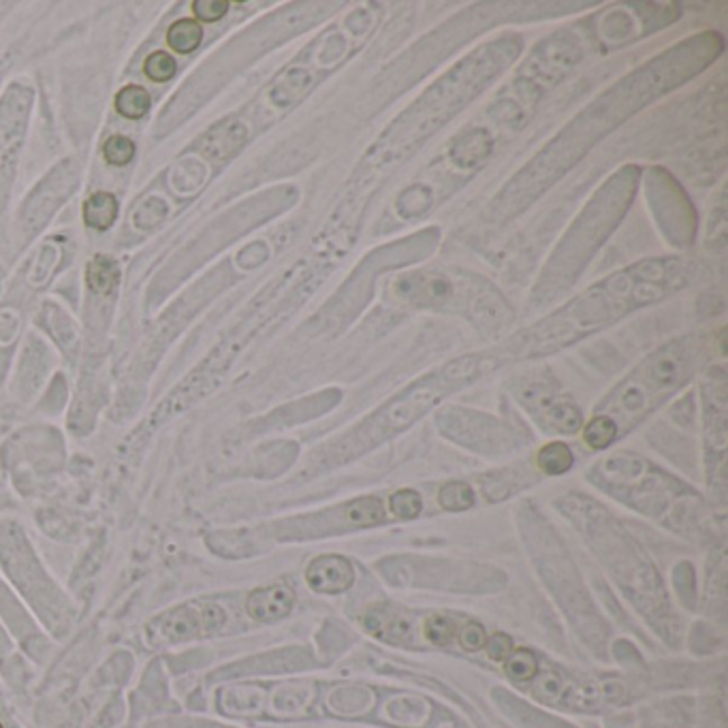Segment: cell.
Segmentation results:
<instances>
[{"instance_id": "1", "label": "cell", "mask_w": 728, "mask_h": 728, "mask_svg": "<svg viewBox=\"0 0 728 728\" xmlns=\"http://www.w3.org/2000/svg\"><path fill=\"white\" fill-rule=\"evenodd\" d=\"M722 51L724 39L718 32H701L662 51L661 56L617 82L594 103H589L571 124L562 129L560 135L544 146L543 152L527 163L526 169L513 177L511 184L502 188L496 197L494 214L513 218L521 208L536 202L538 194L555 184L605 135L613 133L624 120L634 116L658 96L670 93L705 71Z\"/></svg>"}, {"instance_id": "2", "label": "cell", "mask_w": 728, "mask_h": 728, "mask_svg": "<svg viewBox=\"0 0 728 728\" xmlns=\"http://www.w3.org/2000/svg\"><path fill=\"white\" fill-rule=\"evenodd\" d=\"M521 48L524 43L517 34H504L496 41L481 45L449 68L438 82L429 85L364 154L351 177L348 193L342 197L340 208L346 211L351 210L353 214L357 211L359 216L364 214L368 193L372 194L378 180H382L389 169L398 167L400 160L409 158L418 146H423L446 122H451L468 103L477 99V94L483 93L504 68L519 58Z\"/></svg>"}, {"instance_id": "3", "label": "cell", "mask_w": 728, "mask_h": 728, "mask_svg": "<svg viewBox=\"0 0 728 728\" xmlns=\"http://www.w3.org/2000/svg\"><path fill=\"white\" fill-rule=\"evenodd\" d=\"M697 276V263L684 256H656L613 272L581 291L538 323L513 336L500 353L507 359H535L571 346L605 329L630 312L686 289Z\"/></svg>"}, {"instance_id": "4", "label": "cell", "mask_w": 728, "mask_h": 728, "mask_svg": "<svg viewBox=\"0 0 728 728\" xmlns=\"http://www.w3.org/2000/svg\"><path fill=\"white\" fill-rule=\"evenodd\" d=\"M498 364L500 359L496 355H463L460 359L445 364L440 370H434L432 374L423 376L421 381L412 382L406 391L395 395L370 417H365L359 426H355L351 432L327 446V468L351 462L393 436L402 434L412 423L427 415L434 406H438V402H443L446 395L496 370Z\"/></svg>"}, {"instance_id": "5", "label": "cell", "mask_w": 728, "mask_h": 728, "mask_svg": "<svg viewBox=\"0 0 728 728\" xmlns=\"http://www.w3.org/2000/svg\"><path fill=\"white\" fill-rule=\"evenodd\" d=\"M639 184L641 167L626 165V167L617 169L596 191L562 238V242L555 246L552 259L547 261L544 272L538 276L535 293H532L536 303H549V300L566 293L572 283H577L589 259L611 238L622 218L626 216Z\"/></svg>"}, {"instance_id": "6", "label": "cell", "mask_w": 728, "mask_h": 728, "mask_svg": "<svg viewBox=\"0 0 728 728\" xmlns=\"http://www.w3.org/2000/svg\"><path fill=\"white\" fill-rule=\"evenodd\" d=\"M389 295L404 306L460 314L485 334H498L513 320L500 289L462 267L412 269L393 280Z\"/></svg>"}, {"instance_id": "7", "label": "cell", "mask_w": 728, "mask_h": 728, "mask_svg": "<svg viewBox=\"0 0 728 728\" xmlns=\"http://www.w3.org/2000/svg\"><path fill=\"white\" fill-rule=\"evenodd\" d=\"M705 361V342L697 336L679 340L653 351L643 359L620 385L596 406V415H603L616 423L620 438L639 426L647 415L675 395L697 374Z\"/></svg>"}, {"instance_id": "8", "label": "cell", "mask_w": 728, "mask_h": 728, "mask_svg": "<svg viewBox=\"0 0 728 728\" xmlns=\"http://www.w3.org/2000/svg\"><path fill=\"white\" fill-rule=\"evenodd\" d=\"M581 56V45L572 32H560L549 37L532 51L530 58L521 67V73L517 76L521 96L538 99L544 90L558 84L572 67H577Z\"/></svg>"}, {"instance_id": "9", "label": "cell", "mask_w": 728, "mask_h": 728, "mask_svg": "<svg viewBox=\"0 0 728 728\" xmlns=\"http://www.w3.org/2000/svg\"><path fill=\"white\" fill-rule=\"evenodd\" d=\"M521 406L536 418V423L555 434H575L583 427V415L569 395L549 376H527L515 387Z\"/></svg>"}, {"instance_id": "10", "label": "cell", "mask_w": 728, "mask_h": 728, "mask_svg": "<svg viewBox=\"0 0 728 728\" xmlns=\"http://www.w3.org/2000/svg\"><path fill=\"white\" fill-rule=\"evenodd\" d=\"M438 426L446 436L466 445L468 449L491 453V455L513 451L521 443V436L500 418L466 409L443 410L438 417Z\"/></svg>"}, {"instance_id": "11", "label": "cell", "mask_w": 728, "mask_h": 728, "mask_svg": "<svg viewBox=\"0 0 728 728\" xmlns=\"http://www.w3.org/2000/svg\"><path fill=\"white\" fill-rule=\"evenodd\" d=\"M306 581L314 592L342 594L355 583L353 564L342 555H320L308 566Z\"/></svg>"}, {"instance_id": "12", "label": "cell", "mask_w": 728, "mask_h": 728, "mask_svg": "<svg viewBox=\"0 0 728 728\" xmlns=\"http://www.w3.org/2000/svg\"><path fill=\"white\" fill-rule=\"evenodd\" d=\"M295 605V592L284 583H276V586H267L255 589L248 596V616L256 622H276L283 620L291 613Z\"/></svg>"}, {"instance_id": "13", "label": "cell", "mask_w": 728, "mask_h": 728, "mask_svg": "<svg viewBox=\"0 0 728 728\" xmlns=\"http://www.w3.org/2000/svg\"><path fill=\"white\" fill-rule=\"evenodd\" d=\"M491 152V137L485 129H474L470 133H463L457 137V141L453 143V163H457L460 167H470V165H477L479 160H483L487 154Z\"/></svg>"}, {"instance_id": "14", "label": "cell", "mask_w": 728, "mask_h": 728, "mask_svg": "<svg viewBox=\"0 0 728 728\" xmlns=\"http://www.w3.org/2000/svg\"><path fill=\"white\" fill-rule=\"evenodd\" d=\"M118 216V199L112 193H94L84 203V222L94 231H105Z\"/></svg>"}, {"instance_id": "15", "label": "cell", "mask_w": 728, "mask_h": 728, "mask_svg": "<svg viewBox=\"0 0 728 728\" xmlns=\"http://www.w3.org/2000/svg\"><path fill=\"white\" fill-rule=\"evenodd\" d=\"M113 107H116V112L126 120H139L150 112L152 99L146 88H141V85L137 84H130L120 90Z\"/></svg>"}, {"instance_id": "16", "label": "cell", "mask_w": 728, "mask_h": 728, "mask_svg": "<svg viewBox=\"0 0 728 728\" xmlns=\"http://www.w3.org/2000/svg\"><path fill=\"white\" fill-rule=\"evenodd\" d=\"M203 41V28L194 20H177L167 32V45L177 54H191Z\"/></svg>"}, {"instance_id": "17", "label": "cell", "mask_w": 728, "mask_h": 728, "mask_svg": "<svg viewBox=\"0 0 728 728\" xmlns=\"http://www.w3.org/2000/svg\"><path fill=\"white\" fill-rule=\"evenodd\" d=\"M572 463H575V455L564 443H549L538 453V468L544 474H552V477L569 472Z\"/></svg>"}, {"instance_id": "18", "label": "cell", "mask_w": 728, "mask_h": 728, "mask_svg": "<svg viewBox=\"0 0 728 728\" xmlns=\"http://www.w3.org/2000/svg\"><path fill=\"white\" fill-rule=\"evenodd\" d=\"M583 438H586V443L592 446V449L603 451L607 446L616 443V440L620 438V434H617L616 423H613L611 418H607L603 415H594L592 421L583 427Z\"/></svg>"}, {"instance_id": "19", "label": "cell", "mask_w": 728, "mask_h": 728, "mask_svg": "<svg viewBox=\"0 0 728 728\" xmlns=\"http://www.w3.org/2000/svg\"><path fill=\"white\" fill-rule=\"evenodd\" d=\"M438 502L445 511L457 513V511H466L474 504V491L468 483H462V481H455V483H446L438 494Z\"/></svg>"}, {"instance_id": "20", "label": "cell", "mask_w": 728, "mask_h": 728, "mask_svg": "<svg viewBox=\"0 0 728 728\" xmlns=\"http://www.w3.org/2000/svg\"><path fill=\"white\" fill-rule=\"evenodd\" d=\"M118 267L116 263L105 259V256H96V259L90 263L88 272H85V280H88L90 289L93 291H109L113 289L118 283Z\"/></svg>"}, {"instance_id": "21", "label": "cell", "mask_w": 728, "mask_h": 728, "mask_svg": "<svg viewBox=\"0 0 728 728\" xmlns=\"http://www.w3.org/2000/svg\"><path fill=\"white\" fill-rule=\"evenodd\" d=\"M177 71V65L174 60V56L169 54V51H154L143 62V73H146L148 79H152V82H169V79H174Z\"/></svg>"}, {"instance_id": "22", "label": "cell", "mask_w": 728, "mask_h": 728, "mask_svg": "<svg viewBox=\"0 0 728 728\" xmlns=\"http://www.w3.org/2000/svg\"><path fill=\"white\" fill-rule=\"evenodd\" d=\"M103 158L112 167H122L135 158V143L124 135H112L103 148Z\"/></svg>"}, {"instance_id": "23", "label": "cell", "mask_w": 728, "mask_h": 728, "mask_svg": "<svg viewBox=\"0 0 728 728\" xmlns=\"http://www.w3.org/2000/svg\"><path fill=\"white\" fill-rule=\"evenodd\" d=\"M421 508H423L421 496L412 490L398 491V494H393L391 500H389V511L400 519H415L421 515Z\"/></svg>"}, {"instance_id": "24", "label": "cell", "mask_w": 728, "mask_h": 728, "mask_svg": "<svg viewBox=\"0 0 728 728\" xmlns=\"http://www.w3.org/2000/svg\"><path fill=\"white\" fill-rule=\"evenodd\" d=\"M536 656L527 650H519L511 653V658L507 661V670L513 679H530L532 675L536 673Z\"/></svg>"}, {"instance_id": "25", "label": "cell", "mask_w": 728, "mask_h": 728, "mask_svg": "<svg viewBox=\"0 0 728 728\" xmlns=\"http://www.w3.org/2000/svg\"><path fill=\"white\" fill-rule=\"evenodd\" d=\"M193 11L202 22H218L227 15L229 3L227 0H194Z\"/></svg>"}, {"instance_id": "26", "label": "cell", "mask_w": 728, "mask_h": 728, "mask_svg": "<svg viewBox=\"0 0 728 728\" xmlns=\"http://www.w3.org/2000/svg\"><path fill=\"white\" fill-rule=\"evenodd\" d=\"M485 630H483V626H481V624H466V626H463V630L460 633V643H462V647L463 650H468V652H477V650H481V647L485 645Z\"/></svg>"}, {"instance_id": "27", "label": "cell", "mask_w": 728, "mask_h": 728, "mask_svg": "<svg viewBox=\"0 0 728 728\" xmlns=\"http://www.w3.org/2000/svg\"><path fill=\"white\" fill-rule=\"evenodd\" d=\"M426 634L434 643H446V641L453 636V624L446 620V617H432L426 626Z\"/></svg>"}, {"instance_id": "28", "label": "cell", "mask_w": 728, "mask_h": 728, "mask_svg": "<svg viewBox=\"0 0 728 728\" xmlns=\"http://www.w3.org/2000/svg\"><path fill=\"white\" fill-rule=\"evenodd\" d=\"M487 652L491 653V658L508 656V652H511V639H508V636H504V634L491 636L490 643H487Z\"/></svg>"}, {"instance_id": "29", "label": "cell", "mask_w": 728, "mask_h": 728, "mask_svg": "<svg viewBox=\"0 0 728 728\" xmlns=\"http://www.w3.org/2000/svg\"><path fill=\"white\" fill-rule=\"evenodd\" d=\"M0 728H4V726H3V724H0Z\"/></svg>"}]
</instances>
